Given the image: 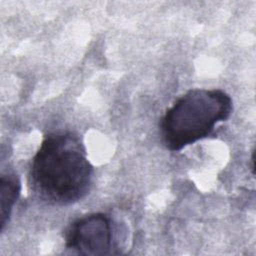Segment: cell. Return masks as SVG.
Segmentation results:
<instances>
[{
    "label": "cell",
    "instance_id": "cell-1",
    "mask_svg": "<svg viewBox=\"0 0 256 256\" xmlns=\"http://www.w3.org/2000/svg\"><path fill=\"white\" fill-rule=\"evenodd\" d=\"M94 170L81 139L70 131L47 134L28 170V186L42 202L67 206L90 191Z\"/></svg>",
    "mask_w": 256,
    "mask_h": 256
},
{
    "label": "cell",
    "instance_id": "cell-2",
    "mask_svg": "<svg viewBox=\"0 0 256 256\" xmlns=\"http://www.w3.org/2000/svg\"><path fill=\"white\" fill-rule=\"evenodd\" d=\"M233 110L228 93L221 89H191L180 96L163 115L160 132L165 147L180 151L209 137L218 123Z\"/></svg>",
    "mask_w": 256,
    "mask_h": 256
},
{
    "label": "cell",
    "instance_id": "cell-3",
    "mask_svg": "<svg viewBox=\"0 0 256 256\" xmlns=\"http://www.w3.org/2000/svg\"><path fill=\"white\" fill-rule=\"evenodd\" d=\"M65 247L81 255H109L115 249L112 219L105 213L87 214L66 230Z\"/></svg>",
    "mask_w": 256,
    "mask_h": 256
},
{
    "label": "cell",
    "instance_id": "cell-4",
    "mask_svg": "<svg viewBox=\"0 0 256 256\" xmlns=\"http://www.w3.org/2000/svg\"><path fill=\"white\" fill-rule=\"evenodd\" d=\"M21 183L18 176L8 173L0 181V231L2 232L10 219L13 207L19 197Z\"/></svg>",
    "mask_w": 256,
    "mask_h": 256
}]
</instances>
